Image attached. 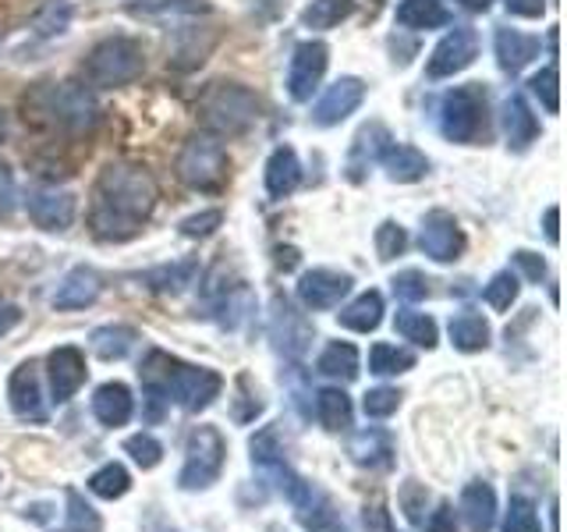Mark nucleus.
Returning <instances> with one entry per match:
<instances>
[{"instance_id":"21","label":"nucleus","mask_w":567,"mask_h":532,"mask_svg":"<svg viewBox=\"0 0 567 532\" xmlns=\"http://www.w3.org/2000/svg\"><path fill=\"white\" fill-rule=\"evenodd\" d=\"M504 132H507L511 153H525L532 142L539 139V117L532 114V106L522 96L504 100Z\"/></svg>"},{"instance_id":"42","label":"nucleus","mask_w":567,"mask_h":532,"mask_svg":"<svg viewBox=\"0 0 567 532\" xmlns=\"http://www.w3.org/2000/svg\"><path fill=\"white\" fill-rule=\"evenodd\" d=\"M124 454H132L138 469H156L159 461H164V448H159V440L150 433H135L124 440Z\"/></svg>"},{"instance_id":"53","label":"nucleus","mask_w":567,"mask_h":532,"mask_svg":"<svg viewBox=\"0 0 567 532\" xmlns=\"http://www.w3.org/2000/svg\"><path fill=\"white\" fill-rule=\"evenodd\" d=\"M557 221H560V209H557V206H549V209H546V217H543V227H546V238H549V245H557V242H560Z\"/></svg>"},{"instance_id":"32","label":"nucleus","mask_w":567,"mask_h":532,"mask_svg":"<svg viewBox=\"0 0 567 532\" xmlns=\"http://www.w3.org/2000/svg\"><path fill=\"white\" fill-rule=\"evenodd\" d=\"M195 274H199V263L195 259H185V263H171V266H156V270H150L146 280L153 291L159 295H182L188 284L195 280Z\"/></svg>"},{"instance_id":"2","label":"nucleus","mask_w":567,"mask_h":532,"mask_svg":"<svg viewBox=\"0 0 567 532\" xmlns=\"http://www.w3.org/2000/svg\"><path fill=\"white\" fill-rule=\"evenodd\" d=\"M138 377L153 405V419L159 416V401L182 405L185 412H203V408H209L224 390L220 372H213L206 366H188L167 351H150L146 362L138 369Z\"/></svg>"},{"instance_id":"18","label":"nucleus","mask_w":567,"mask_h":532,"mask_svg":"<svg viewBox=\"0 0 567 532\" xmlns=\"http://www.w3.org/2000/svg\"><path fill=\"white\" fill-rule=\"evenodd\" d=\"M103 291V280L96 270H89V266H75V270H68L64 280L58 284V291H53V309L61 313H71V309H85L93 306Z\"/></svg>"},{"instance_id":"34","label":"nucleus","mask_w":567,"mask_h":532,"mask_svg":"<svg viewBox=\"0 0 567 532\" xmlns=\"http://www.w3.org/2000/svg\"><path fill=\"white\" fill-rule=\"evenodd\" d=\"M412 366H415V355L398 345L380 341L369 351V372H377V377H401V372H408Z\"/></svg>"},{"instance_id":"1","label":"nucleus","mask_w":567,"mask_h":532,"mask_svg":"<svg viewBox=\"0 0 567 532\" xmlns=\"http://www.w3.org/2000/svg\"><path fill=\"white\" fill-rule=\"evenodd\" d=\"M159 203V185L146 164L114 160L96 174L93 203H89V227L100 242L135 238Z\"/></svg>"},{"instance_id":"9","label":"nucleus","mask_w":567,"mask_h":532,"mask_svg":"<svg viewBox=\"0 0 567 532\" xmlns=\"http://www.w3.org/2000/svg\"><path fill=\"white\" fill-rule=\"evenodd\" d=\"M419 245L433 263H454V259H461V253H465V231H461V224L454 221V213L430 209L422 217Z\"/></svg>"},{"instance_id":"11","label":"nucleus","mask_w":567,"mask_h":532,"mask_svg":"<svg viewBox=\"0 0 567 532\" xmlns=\"http://www.w3.org/2000/svg\"><path fill=\"white\" fill-rule=\"evenodd\" d=\"M327 64H330L327 43L309 40V43L295 47V58H291V68H288V93H291L295 103L312 100V93H316L319 82H323V75H327Z\"/></svg>"},{"instance_id":"44","label":"nucleus","mask_w":567,"mask_h":532,"mask_svg":"<svg viewBox=\"0 0 567 532\" xmlns=\"http://www.w3.org/2000/svg\"><path fill=\"white\" fill-rule=\"evenodd\" d=\"M362 408H365L369 419H386V416H394L401 408V395L394 387H372L369 395L362 398Z\"/></svg>"},{"instance_id":"38","label":"nucleus","mask_w":567,"mask_h":532,"mask_svg":"<svg viewBox=\"0 0 567 532\" xmlns=\"http://www.w3.org/2000/svg\"><path fill=\"white\" fill-rule=\"evenodd\" d=\"M209 0H135L132 14L146 18H167V14H209Z\"/></svg>"},{"instance_id":"35","label":"nucleus","mask_w":567,"mask_h":532,"mask_svg":"<svg viewBox=\"0 0 567 532\" xmlns=\"http://www.w3.org/2000/svg\"><path fill=\"white\" fill-rule=\"evenodd\" d=\"M354 0H312V4L301 11V25L306 29H333L341 25L344 18H351Z\"/></svg>"},{"instance_id":"51","label":"nucleus","mask_w":567,"mask_h":532,"mask_svg":"<svg viewBox=\"0 0 567 532\" xmlns=\"http://www.w3.org/2000/svg\"><path fill=\"white\" fill-rule=\"evenodd\" d=\"M511 14L518 18H539L546 11V0H504Z\"/></svg>"},{"instance_id":"30","label":"nucleus","mask_w":567,"mask_h":532,"mask_svg":"<svg viewBox=\"0 0 567 532\" xmlns=\"http://www.w3.org/2000/svg\"><path fill=\"white\" fill-rule=\"evenodd\" d=\"M89 341H93V351L100 355L103 362H117V359H124V355L135 348L138 334L132 327H124V324H111V327L93 330Z\"/></svg>"},{"instance_id":"20","label":"nucleus","mask_w":567,"mask_h":532,"mask_svg":"<svg viewBox=\"0 0 567 532\" xmlns=\"http://www.w3.org/2000/svg\"><path fill=\"white\" fill-rule=\"evenodd\" d=\"M496 61L507 71V75H518L522 68H528L539 58V40L536 35H525L518 29H496Z\"/></svg>"},{"instance_id":"43","label":"nucleus","mask_w":567,"mask_h":532,"mask_svg":"<svg viewBox=\"0 0 567 532\" xmlns=\"http://www.w3.org/2000/svg\"><path fill=\"white\" fill-rule=\"evenodd\" d=\"M504 532H543L539 514H536V508H532V501H525V497H511Z\"/></svg>"},{"instance_id":"7","label":"nucleus","mask_w":567,"mask_h":532,"mask_svg":"<svg viewBox=\"0 0 567 532\" xmlns=\"http://www.w3.org/2000/svg\"><path fill=\"white\" fill-rule=\"evenodd\" d=\"M227 461V443L217 426H195L188 433L185 466L177 472V487L182 490H206L220 479Z\"/></svg>"},{"instance_id":"46","label":"nucleus","mask_w":567,"mask_h":532,"mask_svg":"<svg viewBox=\"0 0 567 532\" xmlns=\"http://www.w3.org/2000/svg\"><path fill=\"white\" fill-rule=\"evenodd\" d=\"M220 221H224L220 209H203V213H195V217L182 221V235L185 238H209L213 231L220 227Z\"/></svg>"},{"instance_id":"24","label":"nucleus","mask_w":567,"mask_h":532,"mask_svg":"<svg viewBox=\"0 0 567 532\" xmlns=\"http://www.w3.org/2000/svg\"><path fill=\"white\" fill-rule=\"evenodd\" d=\"M351 458H354V466H362V469L386 472V469H394V443L380 430H362L359 437H351Z\"/></svg>"},{"instance_id":"27","label":"nucleus","mask_w":567,"mask_h":532,"mask_svg":"<svg viewBox=\"0 0 567 532\" xmlns=\"http://www.w3.org/2000/svg\"><path fill=\"white\" fill-rule=\"evenodd\" d=\"M337 319H341L344 330H354V334H372L380 324H383V295L380 291H365L359 295L354 301H348V306L337 313Z\"/></svg>"},{"instance_id":"23","label":"nucleus","mask_w":567,"mask_h":532,"mask_svg":"<svg viewBox=\"0 0 567 532\" xmlns=\"http://www.w3.org/2000/svg\"><path fill=\"white\" fill-rule=\"evenodd\" d=\"M461 519L472 532H489L496 522V490L489 483H468L461 493Z\"/></svg>"},{"instance_id":"33","label":"nucleus","mask_w":567,"mask_h":532,"mask_svg":"<svg viewBox=\"0 0 567 532\" xmlns=\"http://www.w3.org/2000/svg\"><path fill=\"white\" fill-rule=\"evenodd\" d=\"M316 369L330 380H354L359 377V351H354V345H348V341H333L323 348V355H319Z\"/></svg>"},{"instance_id":"52","label":"nucleus","mask_w":567,"mask_h":532,"mask_svg":"<svg viewBox=\"0 0 567 532\" xmlns=\"http://www.w3.org/2000/svg\"><path fill=\"white\" fill-rule=\"evenodd\" d=\"M22 324V309L18 306H0V337Z\"/></svg>"},{"instance_id":"22","label":"nucleus","mask_w":567,"mask_h":532,"mask_svg":"<svg viewBox=\"0 0 567 532\" xmlns=\"http://www.w3.org/2000/svg\"><path fill=\"white\" fill-rule=\"evenodd\" d=\"M380 164L390 182H398V185H415L430 174V160H425L415 146H398V142H390L383 150Z\"/></svg>"},{"instance_id":"15","label":"nucleus","mask_w":567,"mask_h":532,"mask_svg":"<svg viewBox=\"0 0 567 532\" xmlns=\"http://www.w3.org/2000/svg\"><path fill=\"white\" fill-rule=\"evenodd\" d=\"M85 355L75 345L53 348L47 359V377H50V395L58 405L71 401L79 395V387L85 383Z\"/></svg>"},{"instance_id":"16","label":"nucleus","mask_w":567,"mask_h":532,"mask_svg":"<svg viewBox=\"0 0 567 532\" xmlns=\"http://www.w3.org/2000/svg\"><path fill=\"white\" fill-rule=\"evenodd\" d=\"M25 209L35 227L43 231H68L75 224V195L71 192H61V188H35L29 192L25 200Z\"/></svg>"},{"instance_id":"50","label":"nucleus","mask_w":567,"mask_h":532,"mask_svg":"<svg viewBox=\"0 0 567 532\" xmlns=\"http://www.w3.org/2000/svg\"><path fill=\"white\" fill-rule=\"evenodd\" d=\"M425 532H457V522H454V511H451L447 504H440V508L433 511V519H430V525H425Z\"/></svg>"},{"instance_id":"4","label":"nucleus","mask_w":567,"mask_h":532,"mask_svg":"<svg viewBox=\"0 0 567 532\" xmlns=\"http://www.w3.org/2000/svg\"><path fill=\"white\" fill-rule=\"evenodd\" d=\"M195 117H199L203 132L217 139H235L256 129V121L262 117V103L248 85L220 79L209 82L195 100Z\"/></svg>"},{"instance_id":"8","label":"nucleus","mask_w":567,"mask_h":532,"mask_svg":"<svg viewBox=\"0 0 567 532\" xmlns=\"http://www.w3.org/2000/svg\"><path fill=\"white\" fill-rule=\"evenodd\" d=\"M440 129L451 142L472 146L486 135V93L478 85H457L440 100Z\"/></svg>"},{"instance_id":"10","label":"nucleus","mask_w":567,"mask_h":532,"mask_svg":"<svg viewBox=\"0 0 567 532\" xmlns=\"http://www.w3.org/2000/svg\"><path fill=\"white\" fill-rule=\"evenodd\" d=\"M478 58V32L468 25L451 29L436 50L430 53V64H425V75L430 79H454L457 71H465Z\"/></svg>"},{"instance_id":"25","label":"nucleus","mask_w":567,"mask_h":532,"mask_svg":"<svg viewBox=\"0 0 567 532\" xmlns=\"http://www.w3.org/2000/svg\"><path fill=\"white\" fill-rule=\"evenodd\" d=\"M301 182V164H298V153L291 146H280L274 150V156L266 160V192L270 200H284L291 195Z\"/></svg>"},{"instance_id":"28","label":"nucleus","mask_w":567,"mask_h":532,"mask_svg":"<svg viewBox=\"0 0 567 532\" xmlns=\"http://www.w3.org/2000/svg\"><path fill=\"white\" fill-rule=\"evenodd\" d=\"M451 22V11L443 0H401L398 4V25L404 29H440Z\"/></svg>"},{"instance_id":"54","label":"nucleus","mask_w":567,"mask_h":532,"mask_svg":"<svg viewBox=\"0 0 567 532\" xmlns=\"http://www.w3.org/2000/svg\"><path fill=\"white\" fill-rule=\"evenodd\" d=\"M457 4L465 8V11H489L493 0H457Z\"/></svg>"},{"instance_id":"13","label":"nucleus","mask_w":567,"mask_h":532,"mask_svg":"<svg viewBox=\"0 0 567 532\" xmlns=\"http://www.w3.org/2000/svg\"><path fill=\"white\" fill-rule=\"evenodd\" d=\"M351 274H341V270H327V266H316V270L301 274L298 280V298L301 306L319 313V309H333L337 301H341L348 291H351Z\"/></svg>"},{"instance_id":"39","label":"nucleus","mask_w":567,"mask_h":532,"mask_svg":"<svg viewBox=\"0 0 567 532\" xmlns=\"http://www.w3.org/2000/svg\"><path fill=\"white\" fill-rule=\"evenodd\" d=\"M518 291H522V284H518V274H511V270H501V274H493V280L486 284V291H483V298H486V306H493V309H511L514 301H518Z\"/></svg>"},{"instance_id":"37","label":"nucleus","mask_w":567,"mask_h":532,"mask_svg":"<svg viewBox=\"0 0 567 532\" xmlns=\"http://www.w3.org/2000/svg\"><path fill=\"white\" fill-rule=\"evenodd\" d=\"M398 334L404 337V341H412V345H419V348H436V337H440V330H436V324L425 313H412V309H404V313H398Z\"/></svg>"},{"instance_id":"41","label":"nucleus","mask_w":567,"mask_h":532,"mask_svg":"<svg viewBox=\"0 0 567 532\" xmlns=\"http://www.w3.org/2000/svg\"><path fill=\"white\" fill-rule=\"evenodd\" d=\"M528 89H532V96H536L549 114L560 111V79H557V68L554 64L543 68L539 75H532L528 79Z\"/></svg>"},{"instance_id":"45","label":"nucleus","mask_w":567,"mask_h":532,"mask_svg":"<svg viewBox=\"0 0 567 532\" xmlns=\"http://www.w3.org/2000/svg\"><path fill=\"white\" fill-rule=\"evenodd\" d=\"M404 248H408L404 227H401V224H394V221H383V224L377 227V253H380V259H383V263H390L394 256H401Z\"/></svg>"},{"instance_id":"55","label":"nucleus","mask_w":567,"mask_h":532,"mask_svg":"<svg viewBox=\"0 0 567 532\" xmlns=\"http://www.w3.org/2000/svg\"><path fill=\"white\" fill-rule=\"evenodd\" d=\"M4 135H8V117H4V111H0V142H4Z\"/></svg>"},{"instance_id":"49","label":"nucleus","mask_w":567,"mask_h":532,"mask_svg":"<svg viewBox=\"0 0 567 532\" xmlns=\"http://www.w3.org/2000/svg\"><path fill=\"white\" fill-rule=\"evenodd\" d=\"M514 263L522 266L528 280H543V274H546V263L536 253H528V248H518V253H514Z\"/></svg>"},{"instance_id":"29","label":"nucleus","mask_w":567,"mask_h":532,"mask_svg":"<svg viewBox=\"0 0 567 532\" xmlns=\"http://www.w3.org/2000/svg\"><path fill=\"white\" fill-rule=\"evenodd\" d=\"M451 345L457 351H483L489 345V324L478 313H461L451 319Z\"/></svg>"},{"instance_id":"6","label":"nucleus","mask_w":567,"mask_h":532,"mask_svg":"<svg viewBox=\"0 0 567 532\" xmlns=\"http://www.w3.org/2000/svg\"><path fill=\"white\" fill-rule=\"evenodd\" d=\"M174 174H177V182L192 192H224L227 174H230V160H227L224 142L209 132L188 135L182 142V150H177Z\"/></svg>"},{"instance_id":"26","label":"nucleus","mask_w":567,"mask_h":532,"mask_svg":"<svg viewBox=\"0 0 567 532\" xmlns=\"http://www.w3.org/2000/svg\"><path fill=\"white\" fill-rule=\"evenodd\" d=\"M135 412V398L124 383H103L93 395V416L103 426H124Z\"/></svg>"},{"instance_id":"3","label":"nucleus","mask_w":567,"mask_h":532,"mask_svg":"<svg viewBox=\"0 0 567 532\" xmlns=\"http://www.w3.org/2000/svg\"><path fill=\"white\" fill-rule=\"evenodd\" d=\"M22 117L32 129H50L64 135H85L100 124V103L85 85L75 82H40L22 96Z\"/></svg>"},{"instance_id":"48","label":"nucleus","mask_w":567,"mask_h":532,"mask_svg":"<svg viewBox=\"0 0 567 532\" xmlns=\"http://www.w3.org/2000/svg\"><path fill=\"white\" fill-rule=\"evenodd\" d=\"M11 209H14V174L0 160V217H11Z\"/></svg>"},{"instance_id":"31","label":"nucleus","mask_w":567,"mask_h":532,"mask_svg":"<svg viewBox=\"0 0 567 532\" xmlns=\"http://www.w3.org/2000/svg\"><path fill=\"white\" fill-rule=\"evenodd\" d=\"M316 412H319V422H323L330 433H341L351 426V398L341 387H323L316 395Z\"/></svg>"},{"instance_id":"36","label":"nucleus","mask_w":567,"mask_h":532,"mask_svg":"<svg viewBox=\"0 0 567 532\" xmlns=\"http://www.w3.org/2000/svg\"><path fill=\"white\" fill-rule=\"evenodd\" d=\"M89 490H93L96 497H103V501H117V497H124L132 490V475L121 461H111V466H103L89 475Z\"/></svg>"},{"instance_id":"14","label":"nucleus","mask_w":567,"mask_h":532,"mask_svg":"<svg viewBox=\"0 0 567 532\" xmlns=\"http://www.w3.org/2000/svg\"><path fill=\"white\" fill-rule=\"evenodd\" d=\"M362 100H365V82L354 79V75H344V79H337L323 93V100L316 103L312 121L319 124V129H333V124H341L344 117H351L354 111H359Z\"/></svg>"},{"instance_id":"12","label":"nucleus","mask_w":567,"mask_h":532,"mask_svg":"<svg viewBox=\"0 0 567 532\" xmlns=\"http://www.w3.org/2000/svg\"><path fill=\"white\" fill-rule=\"evenodd\" d=\"M312 324L306 319V313H298L288 298H274V313H270V337L280 355L288 359H301L306 348L312 345Z\"/></svg>"},{"instance_id":"40","label":"nucleus","mask_w":567,"mask_h":532,"mask_svg":"<svg viewBox=\"0 0 567 532\" xmlns=\"http://www.w3.org/2000/svg\"><path fill=\"white\" fill-rule=\"evenodd\" d=\"M68 532H103L96 508L85 504L79 490H68Z\"/></svg>"},{"instance_id":"5","label":"nucleus","mask_w":567,"mask_h":532,"mask_svg":"<svg viewBox=\"0 0 567 532\" xmlns=\"http://www.w3.org/2000/svg\"><path fill=\"white\" fill-rule=\"evenodd\" d=\"M146 71V50L132 35H111L100 40L82 61V79L93 89H121L142 79Z\"/></svg>"},{"instance_id":"17","label":"nucleus","mask_w":567,"mask_h":532,"mask_svg":"<svg viewBox=\"0 0 567 532\" xmlns=\"http://www.w3.org/2000/svg\"><path fill=\"white\" fill-rule=\"evenodd\" d=\"M291 504L298 511L301 529H309V532H348V525L341 522V511H337L330 497L319 487H312V483H301L298 493L291 497Z\"/></svg>"},{"instance_id":"19","label":"nucleus","mask_w":567,"mask_h":532,"mask_svg":"<svg viewBox=\"0 0 567 532\" xmlns=\"http://www.w3.org/2000/svg\"><path fill=\"white\" fill-rule=\"evenodd\" d=\"M8 401L14 408V416L22 419H43V390H40V372H35V362H22L11 372L8 383Z\"/></svg>"},{"instance_id":"47","label":"nucleus","mask_w":567,"mask_h":532,"mask_svg":"<svg viewBox=\"0 0 567 532\" xmlns=\"http://www.w3.org/2000/svg\"><path fill=\"white\" fill-rule=\"evenodd\" d=\"M390 284H394V295L404 298V301H419V298L430 295V280H425L419 270H404V274H398Z\"/></svg>"}]
</instances>
